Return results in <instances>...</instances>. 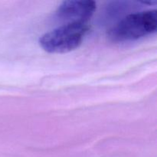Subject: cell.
<instances>
[{"label": "cell", "mask_w": 157, "mask_h": 157, "mask_svg": "<svg viewBox=\"0 0 157 157\" xmlns=\"http://www.w3.org/2000/svg\"><path fill=\"white\" fill-rule=\"evenodd\" d=\"M96 10V3L91 0L64 1L58 6L55 16L59 21L67 23H84L93 16Z\"/></svg>", "instance_id": "cell-3"}, {"label": "cell", "mask_w": 157, "mask_h": 157, "mask_svg": "<svg viewBox=\"0 0 157 157\" xmlns=\"http://www.w3.org/2000/svg\"><path fill=\"white\" fill-rule=\"evenodd\" d=\"M87 31L88 25L84 23L62 24L41 35L38 42L49 53H67L81 45Z\"/></svg>", "instance_id": "cell-2"}, {"label": "cell", "mask_w": 157, "mask_h": 157, "mask_svg": "<svg viewBox=\"0 0 157 157\" xmlns=\"http://www.w3.org/2000/svg\"><path fill=\"white\" fill-rule=\"evenodd\" d=\"M157 27L156 10L133 12L123 17L108 32V37L114 42L136 41L154 33Z\"/></svg>", "instance_id": "cell-1"}]
</instances>
